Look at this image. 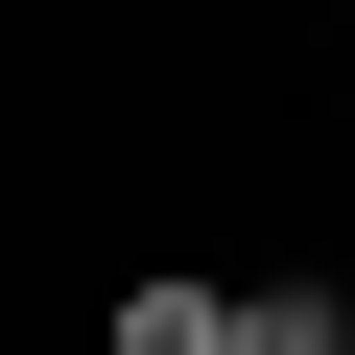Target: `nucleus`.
I'll use <instances>...</instances> for the list:
<instances>
[{
	"label": "nucleus",
	"mask_w": 355,
	"mask_h": 355,
	"mask_svg": "<svg viewBox=\"0 0 355 355\" xmlns=\"http://www.w3.org/2000/svg\"><path fill=\"white\" fill-rule=\"evenodd\" d=\"M237 355H355V261H237Z\"/></svg>",
	"instance_id": "2"
},
{
	"label": "nucleus",
	"mask_w": 355,
	"mask_h": 355,
	"mask_svg": "<svg viewBox=\"0 0 355 355\" xmlns=\"http://www.w3.org/2000/svg\"><path fill=\"white\" fill-rule=\"evenodd\" d=\"M95 355H237V261H119L95 284Z\"/></svg>",
	"instance_id": "1"
}]
</instances>
